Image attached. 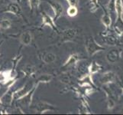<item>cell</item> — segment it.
Instances as JSON below:
<instances>
[{
  "label": "cell",
  "instance_id": "5b68a950",
  "mask_svg": "<svg viewBox=\"0 0 123 115\" xmlns=\"http://www.w3.org/2000/svg\"><path fill=\"white\" fill-rule=\"evenodd\" d=\"M47 2L49 4L52 8L54 14V20L56 22L57 19H60L63 13V10H64L63 9V6L61 3H60L57 1H54V0H47Z\"/></svg>",
  "mask_w": 123,
  "mask_h": 115
},
{
  "label": "cell",
  "instance_id": "30bf717a",
  "mask_svg": "<svg viewBox=\"0 0 123 115\" xmlns=\"http://www.w3.org/2000/svg\"><path fill=\"white\" fill-rule=\"evenodd\" d=\"M2 104L6 106H11L14 101V91L12 90V88L7 89L6 93H4L1 97Z\"/></svg>",
  "mask_w": 123,
  "mask_h": 115
},
{
  "label": "cell",
  "instance_id": "9a60e30c",
  "mask_svg": "<svg viewBox=\"0 0 123 115\" xmlns=\"http://www.w3.org/2000/svg\"><path fill=\"white\" fill-rule=\"evenodd\" d=\"M12 26V22L10 19H2L0 21V28L4 29V30H7V29L10 28Z\"/></svg>",
  "mask_w": 123,
  "mask_h": 115
},
{
  "label": "cell",
  "instance_id": "52a82bcc",
  "mask_svg": "<svg viewBox=\"0 0 123 115\" xmlns=\"http://www.w3.org/2000/svg\"><path fill=\"white\" fill-rule=\"evenodd\" d=\"M2 12L11 13L16 16L22 17V8H21L19 4L16 2H12L8 3L6 7V9L2 11Z\"/></svg>",
  "mask_w": 123,
  "mask_h": 115
},
{
  "label": "cell",
  "instance_id": "7a4b0ae2",
  "mask_svg": "<svg viewBox=\"0 0 123 115\" xmlns=\"http://www.w3.org/2000/svg\"><path fill=\"white\" fill-rule=\"evenodd\" d=\"M37 87H38V85L35 84V86H34V88L27 94V95H25V96L21 97V98H19L18 100H17V103L18 104V106H20V107L22 106L24 108H29L30 106H31L33 97L35 93V91L37 90Z\"/></svg>",
  "mask_w": 123,
  "mask_h": 115
},
{
  "label": "cell",
  "instance_id": "d6986e66",
  "mask_svg": "<svg viewBox=\"0 0 123 115\" xmlns=\"http://www.w3.org/2000/svg\"><path fill=\"white\" fill-rule=\"evenodd\" d=\"M67 13L70 17H74L77 15L78 13V9L77 6H70L68 8H67Z\"/></svg>",
  "mask_w": 123,
  "mask_h": 115
},
{
  "label": "cell",
  "instance_id": "ba28073f",
  "mask_svg": "<svg viewBox=\"0 0 123 115\" xmlns=\"http://www.w3.org/2000/svg\"><path fill=\"white\" fill-rule=\"evenodd\" d=\"M32 40H33V34L29 30L23 32L19 36V42L25 46L30 45L32 42Z\"/></svg>",
  "mask_w": 123,
  "mask_h": 115
},
{
  "label": "cell",
  "instance_id": "3957f363",
  "mask_svg": "<svg viewBox=\"0 0 123 115\" xmlns=\"http://www.w3.org/2000/svg\"><path fill=\"white\" fill-rule=\"evenodd\" d=\"M77 31L75 28H67L59 33V41L58 44H63L70 41L75 38Z\"/></svg>",
  "mask_w": 123,
  "mask_h": 115
},
{
  "label": "cell",
  "instance_id": "5bb4252c",
  "mask_svg": "<svg viewBox=\"0 0 123 115\" xmlns=\"http://www.w3.org/2000/svg\"><path fill=\"white\" fill-rule=\"evenodd\" d=\"M79 60V55L77 54H73L70 55L68 59L64 62L62 66V68H67L71 66H74Z\"/></svg>",
  "mask_w": 123,
  "mask_h": 115
},
{
  "label": "cell",
  "instance_id": "7402d4cb",
  "mask_svg": "<svg viewBox=\"0 0 123 115\" xmlns=\"http://www.w3.org/2000/svg\"><path fill=\"white\" fill-rule=\"evenodd\" d=\"M66 1L68 2V4L70 6H77V0H66Z\"/></svg>",
  "mask_w": 123,
  "mask_h": 115
},
{
  "label": "cell",
  "instance_id": "9c48e42d",
  "mask_svg": "<svg viewBox=\"0 0 123 115\" xmlns=\"http://www.w3.org/2000/svg\"><path fill=\"white\" fill-rule=\"evenodd\" d=\"M38 58L44 64H51L57 59V55L53 52H41L38 54Z\"/></svg>",
  "mask_w": 123,
  "mask_h": 115
},
{
  "label": "cell",
  "instance_id": "8992f818",
  "mask_svg": "<svg viewBox=\"0 0 123 115\" xmlns=\"http://www.w3.org/2000/svg\"><path fill=\"white\" fill-rule=\"evenodd\" d=\"M35 85V82H31V81H28L25 84H24L23 86L18 89V90L14 91V100H18L21 97H22L25 95L30 91L31 89L34 88V86Z\"/></svg>",
  "mask_w": 123,
  "mask_h": 115
},
{
  "label": "cell",
  "instance_id": "8fae6325",
  "mask_svg": "<svg viewBox=\"0 0 123 115\" xmlns=\"http://www.w3.org/2000/svg\"><path fill=\"white\" fill-rule=\"evenodd\" d=\"M21 71L22 72L25 78H32V77H35L37 73V68L31 64H28L21 69Z\"/></svg>",
  "mask_w": 123,
  "mask_h": 115
},
{
  "label": "cell",
  "instance_id": "44dd1931",
  "mask_svg": "<svg viewBox=\"0 0 123 115\" xmlns=\"http://www.w3.org/2000/svg\"><path fill=\"white\" fill-rule=\"evenodd\" d=\"M116 10H117V12H118V15H122L121 13H122V5H121V2H116Z\"/></svg>",
  "mask_w": 123,
  "mask_h": 115
},
{
  "label": "cell",
  "instance_id": "7c38bea8",
  "mask_svg": "<svg viewBox=\"0 0 123 115\" xmlns=\"http://www.w3.org/2000/svg\"><path fill=\"white\" fill-rule=\"evenodd\" d=\"M86 50L87 52L89 53L90 55H92L94 53H96L97 51H99L100 49V47L96 45V43L92 40V38H89L86 41Z\"/></svg>",
  "mask_w": 123,
  "mask_h": 115
},
{
  "label": "cell",
  "instance_id": "4fadbf2b",
  "mask_svg": "<svg viewBox=\"0 0 123 115\" xmlns=\"http://www.w3.org/2000/svg\"><path fill=\"white\" fill-rule=\"evenodd\" d=\"M54 76L50 74H42L36 78L35 84L39 85L40 84H49L51 82Z\"/></svg>",
  "mask_w": 123,
  "mask_h": 115
},
{
  "label": "cell",
  "instance_id": "ffe728a7",
  "mask_svg": "<svg viewBox=\"0 0 123 115\" xmlns=\"http://www.w3.org/2000/svg\"><path fill=\"white\" fill-rule=\"evenodd\" d=\"M99 70V66L96 65L95 63H92V65H90V67L89 68V71H90V74H93L96 73V72Z\"/></svg>",
  "mask_w": 123,
  "mask_h": 115
},
{
  "label": "cell",
  "instance_id": "ac0fdd59",
  "mask_svg": "<svg viewBox=\"0 0 123 115\" xmlns=\"http://www.w3.org/2000/svg\"><path fill=\"white\" fill-rule=\"evenodd\" d=\"M59 81L65 84H69L70 83V76L67 73L61 74L59 76Z\"/></svg>",
  "mask_w": 123,
  "mask_h": 115
},
{
  "label": "cell",
  "instance_id": "2e32d148",
  "mask_svg": "<svg viewBox=\"0 0 123 115\" xmlns=\"http://www.w3.org/2000/svg\"><path fill=\"white\" fill-rule=\"evenodd\" d=\"M28 1L29 4V7L31 8V11L38 9L41 2V0H28Z\"/></svg>",
  "mask_w": 123,
  "mask_h": 115
},
{
  "label": "cell",
  "instance_id": "484cf974",
  "mask_svg": "<svg viewBox=\"0 0 123 115\" xmlns=\"http://www.w3.org/2000/svg\"><path fill=\"white\" fill-rule=\"evenodd\" d=\"M2 71V66H0V72H1Z\"/></svg>",
  "mask_w": 123,
  "mask_h": 115
},
{
  "label": "cell",
  "instance_id": "6da1fadb",
  "mask_svg": "<svg viewBox=\"0 0 123 115\" xmlns=\"http://www.w3.org/2000/svg\"><path fill=\"white\" fill-rule=\"evenodd\" d=\"M41 23L40 25L41 29H42L45 26H48L51 28L54 32H56L57 34L60 33L57 25H56V23H55V21L54 20V18H52L51 16H50L49 14L47 13V12L44 11L41 12Z\"/></svg>",
  "mask_w": 123,
  "mask_h": 115
},
{
  "label": "cell",
  "instance_id": "e0dca14e",
  "mask_svg": "<svg viewBox=\"0 0 123 115\" xmlns=\"http://www.w3.org/2000/svg\"><path fill=\"white\" fill-rule=\"evenodd\" d=\"M22 58V54H18V55H16V56H15L12 59V71H13L14 72L15 71V68H17V65H18V62L21 61V59Z\"/></svg>",
  "mask_w": 123,
  "mask_h": 115
},
{
  "label": "cell",
  "instance_id": "cb8c5ba5",
  "mask_svg": "<svg viewBox=\"0 0 123 115\" xmlns=\"http://www.w3.org/2000/svg\"><path fill=\"white\" fill-rule=\"evenodd\" d=\"M21 1H22V0H15V2H18V3H20V2H21Z\"/></svg>",
  "mask_w": 123,
  "mask_h": 115
},
{
  "label": "cell",
  "instance_id": "d4e9b609",
  "mask_svg": "<svg viewBox=\"0 0 123 115\" xmlns=\"http://www.w3.org/2000/svg\"><path fill=\"white\" fill-rule=\"evenodd\" d=\"M3 41H4L3 40H2V41H0V47H1V45H2V44L3 43ZM0 55H1V54H0Z\"/></svg>",
  "mask_w": 123,
  "mask_h": 115
},
{
  "label": "cell",
  "instance_id": "277c9868",
  "mask_svg": "<svg viewBox=\"0 0 123 115\" xmlns=\"http://www.w3.org/2000/svg\"><path fill=\"white\" fill-rule=\"evenodd\" d=\"M35 112L37 114H44L46 111H52V110H56V107L49 103V102L46 101H39L35 104V107H34Z\"/></svg>",
  "mask_w": 123,
  "mask_h": 115
},
{
  "label": "cell",
  "instance_id": "603a6c76",
  "mask_svg": "<svg viewBox=\"0 0 123 115\" xmlns=\"http://www.w3.org/2000/svg\"><path fill=\"white\" fill-rule=\"evenodd\" d=\"M3 105L2 104V98H1V97H0V106H2Z\"/></svg>",
  "mask_w": 123,
  "mask_h": 115
}]
</instances>
